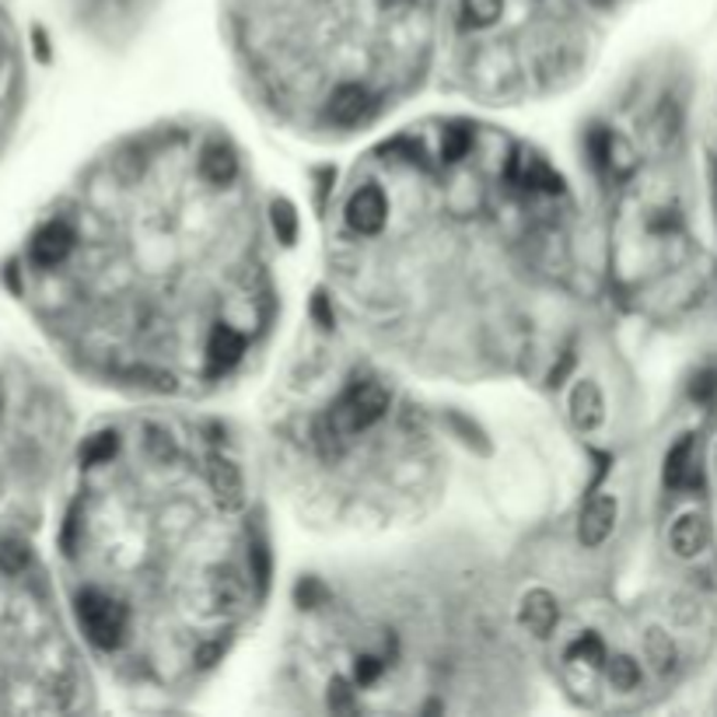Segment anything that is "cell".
Masks as SVG:
<instances>
[{
	"label": "cell",
	"mask_w": 717,
	"mask_h": 717,
	"mask_svg": "<svg viewBox=\"0 0 717 717\" xmlns=\"http://www.w3.org/2000/svg\"><path fill=\"white\" fill-rule=\"evenodd\" d=\"M462 25H473V28H487L494 25L500 11H505V0H462Z\"/></svg>",
	"instance_id": "15"
},
{
	"label": "cell",
	"mask_w": 717,
	"mask_h": 717,
	"mask_svg": "<svg viewBox=\"0 0 717 717\" xmlns=\"http://www.w3.org/2000/svg\"><path fill=\"white\" fill-rule=\"evenodd\" d=\"M365 109H368V92L361 84L336 88L333 99H329V116H333V123H339V127H350V123H357L365 116Z\"/></svg>",
	"instance_id": "10"
},
{
	"label": "cell",
	"mask_w": 717,
	"mask_h": 717,
	"mask_svg": "<svg viewBox=\"0 0 717 717\" xmlns=\"http://www.w3.org/2000/svg\"><path fill=\"white\" fill-rule=\"evenodd\" d=\"M0 406H4V396H0Z\"/></svg>",
	"instance_id": "26"
},
{
	"label": "cell",
	"mask_w": 717,
	"mask_h": 717,
	"mask_svg": "<svg viewBox=\"0 0 717 717\" xmlns=\"http://www.w3.org/2000/svg\"><path fill=\"white\" fill-rule=\"evenodd\" d=\"M595 4H609V0H595Z\"/></svg>",
	"instance_id": "25"
},
{
	"label": "cell",
	"mask_w": 717,
	"mask_h": 717,
	"mask_svg": "<svg viewBox=\"0 0 717 717\" xmlns=\"http://www.w3.org/2000/svg\"><path fill=\"white\" fill-rule=\"evenodd\" d=\"M274 228H280V239L284 242L294 239V210H291V204H277L274 207Z\"/></svg>",
	"instance_id": "23"
},
{
	"label": "cell",
	"mask_w": 717,
	"mask_h": 717,
	"mask_svg": "<svg viewBox=\"0 0 717 717\" xmlns=\"http://www.w3.org/2000/svg\"><path fill=\"white\" fill-rule=\"evenodd\" d=\"M385 213H389V204H385L382 189H374V186H361L347 204V221H350L354 231H361V235H374V231H382Z\"/></svg>",
	"instance_id": "3"
},
{
	"label": "cell",
	"mask_w": 717,
	"mask_h": 717,
	"mask_svg": "<svg viewBox=\"0 0 717 717\" xmlns=\"http://www.w3.org/2000/svg\"><path fill=\"white\" fill-rule=\"evenodd\" d=\"M116 444H119V441H116L113 430H105V435H95V438L84 441V452H81V455H84L88 465H95V462L113 459V455H116Z\"/></svg>",
	"instance_id": "20"
},
{
	"label": "cell",
	"mask_w": 717,
	"mask_h": 717,
	"mask_svg": "<svg viewBox=\"0 0 717 717\" xmlns=\"http://www.w3.org/2000/svg\"><path fill=\"white\" fill-rule=\"evenodd\" d=\"M200 172H204L207 183L224 186V183H231V178H235L239 161H235V154H231L228 148H207L204 158H200Z\"/></svg>",
	"instance_id": "13"
},
{
	"label": "cell",
	"mask_w": 717,
	"mask_h": 717,
	"mask_svg": "<svg viewBox=\"0 0 717 717\" xmlns=\"http://www.w3.org/2000/svg\"><path fill=\"white\" fill-rule=\"evenodd\" d=\"M78 620L84 626L88 640L102 651L119 648L123 634H127V609L105 591H81L78 595Z\"/></svg>",
	"instance_id": "1"
},
{
	"label": "cell",
	"mask_w": 717,
	"mask_h": 717,
	"mask_svg": "<svg viewBox=\"0 0 717 717\" xmlns=\"http://www.w3.org/2000/svg\"><path fill=\"white\" fill-rule=\"evenodd\" d=\"M696 473V459H693V441H679L669 459H666V479H669V487H686L690 476Z\"/></svg>",
	"instance_id": "14"
},
{
	"label": "cell",
	"mask_w": 717,
	"mask_h": 717,
	"mask_svg": "<svg viewBox=\"0 0 717 717\" xmlns=\"http://www.w3.org/2000/svg\"><path fill=\"white\" fill-rule=\"evenodd\" d=\"M605 675L613 690H634L640 686V666L631 655H616L613 661H605Z\"/></svg>",
	"instance_id": "17"
},
{
	"label": "cell",
	"mask_w": 717,
	"mask_h": 717,
	"mask_svg": "<svg viewBox=\"0 0 717 717\" xmlns=\"http://www.w3.org/2000/svg\"><path fill=\"white\" fill-rule=\"evenodd\" d=\"M707 540H710V529H707V518L704 514H683V518H675V525L669 532V546L675 557H683V560H693L696 553H704L707 550Z\"/></svg>",
	"instance_id": "4"
},
{
	"label": "cell",
	"mask_w": 717,
	"mask_h": 717,
	"mask_svg": "<svg viewBox=\"0 0 717 717\" xmlns=\"http://www.w3.org/2000/svg\"><path fill=\"white\" fill-rule=\"evenodd\" d=\"M613 522H616V497H609V494L595 497L581 514V543L602 546L605 535L613 532Z\"/></svg>",
	"instance_id": "6"
},
{
	"label": "cell",
	"mask_w": 717,
	"mask_h": 717,
	"mask_svg": "<svg viewBox=\"0 0 717 717\" xmlns=\"http://www.w3.org/2000/svg\"><path fill=\"white\" fill-rule=\"evenodd\" d=\"M28 564V550L22 543H0V570L18 574Z\"/></svg>",
	"instance_id": "21"
},
{
	"label": "cell",
	"mask_w": 717,
	"mask_h": 717,
	"mask_svg": "<svg viewBox=\"0 0 717 717\" xmlns=\"http://www.w3.org/2000/svg\"><path fill=\"white\" fill-rule=\"evenodd\" d=\"M557 616H560L557 599L543 588L529 591L522 599V609H518V620H522V626H529L532 634H550L553 626H557Z\"/></svg>",
	"instance_id": "7"
},
{
	"label": "cell",
	"mask_w": 717,
	"mask_h": 717,
	"mask_svg": "<svg viewBox=\"0 0 717 717\" xmlns=\"http://www.w3.org/2000/svg\"><path fill=\"white\" fill-rule=\"evenodd\" d=\"M644 651H648V661L658 672H672L675 669V644L669 640V634L651 631L644 637Z\"/></svg>",
	"instance_id": "16"
},
{
	"label": "cell",
	"mask_w": 717,
	"mask_h": 717,
	"mask_svg": "<svg viewBox=\"0 0 717 717\" xmlns=\"http://www.w3.org/2000/svg\"><path fill=\"white\" fill-rule=\"evenodd\" d=\"M570 661H578V666H588V669H602L609 661L605 644L595 634H581L578 640L570 644Z\"/></svg>",
	"instance_id": "18"
},
{
	"label": "cell",
	"mask_w": 717,
	"mask_h": 717,
	"mask_svg": "<svg viewBox=\"0 0 717 717\" xmlns=\"http://www.w3.org/2000/svg\"><path fill=\"white\" fill-rule=\"evenodd\" d=\"M70 248H74V231L63 221H53L32 239V259L43 266H57L70 256Z\"/></svg>",
	"instance_id": "5"
},
{
	"label": "cell",
	"mask_w": 717,
	"mask_h": 717,
	"mask_svg": "<svg viewBox=\"0 0 717 717\" xmlns=\"http://www.w3.org/2000/svg\"><path fill=\"white\" fill-rule=\"evenodd\" d=\"M385 406H389V392L379 382H357V385H350L347 396L333 406L329 420L350 438L354 430H365L379 420L385 414Z\"/></svg>",
	"instance_id": "2"
},
{
	"label": "cell",
	"mask_w": 717,
	"mask_h": 717,
	"mask_svg": "<svg viewBox=\"0 0 717 717\" xmlns=\"http://www.w3.org/2000/svg\"><path fill=\"white\" fill-rule=\"evenodd\" d=\"M329 704H333V707H344V710L354 707V704H350V690H347L344 683H336L333 693H329Z\"/></svg>",
	"instance_id": "24"
},
{
	"label": "cell",
	"mask_w": 717,
	"mask_h": 717,
	"mask_svg": "<svg viewBox=\"0 0 717 717\" xmlns=\"http://www.w3.org/2000/svg\"><path fill=\"white\" fill-rule=\"evenodd\" d=\"M473 148V134L465 130V127H452V130H444L441 137V158L444 161H459L465 158V151Z\"/></svg>",
	"instance_id": "19"
},
{
	"label": "cell",
	"mask_w": 717,
	"mask_h": 717,
	"mask_svg": "<svg viewBox=\"0 0 717 717\" xmlns=\"http://www.w3.org/2000/svg\"><path fill=\"white\" fill-rule=\"evenodd\" d=\"M570 409H574V424H578L581 430L599 427V420H602V396H599V389L591 385V382H581L578 389H574Z\"/></svg>",
	"instance_id": "12"
},
{
	"label": "cell",
	"mask_w": 717,
	"mask_h": 717,
	"mask_svg": "<svg viewBox=\"0 0 717 717\" xmlns=\"http://www.w3.org/2000/svg\"><path fill=\"white\" fill-rule=\"evenodd\" d=\"M511 178L525 189H546V193L560 189V175H553V169L546 165V161L532 158V154H522V158L511 161Z\"/></svg>",
	"instance_id": "8"
},
{
	"label": "cell",
	"mask_w": 717,
	"mask_h": 717,
	"mask_svg": "<svg viewBox=\"0 0 717 717\" xmlns=\"http://www.w3.org/2000/svg\"><path fill=\"white\" fill-rule=\"evenodd\" d=\"M354 675H357V683H361V686L374 683V679L382 675V658H374V655L357 658V669H354Z\"/></svg>",
	"instance_id": "22"
},
{
	"label": "cell",
	"mask_w": 717,
	"mask_h": 717,
	"mask_svg": "<svg viewBox=\"0 0 717 717\" xmlns=\"http://www.w3.org/2000/svg\"><path fill=\"white\" fill-rule=\"evenodd\" d=\"M210 487L218 494L224 508H242V476L231 462H213L210 465Z\"/></svg>",
	"instance_id": "11"
},
{
	"label": "cell",
	"mask_w": 717,
	"mask_h": 717,
	"mask_svg": "<svg viewBox=\"0 0 717 717\" xmlns=\"http://www.w3.org/2000/svg\"><path fill=\"white\" fill-rule=\"evenodd\" d=\"M207 354H210L213 368H231V365L242 361L245 339H242L239 329H231V326H213V333L207 339Z\"/></svg>",
	"instance_id": "9"
}]
</instances>
